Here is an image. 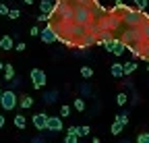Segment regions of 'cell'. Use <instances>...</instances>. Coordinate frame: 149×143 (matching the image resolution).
I'll use <instances>...</instances> for the list:
<instances>
[{"label":"cell","mask_w":149,"mask_h":143,"mask_svg":"<svg viewBox=\"0 0 149 143\" xmlns=\"http://www.w3.org/2000/svg\"><path fill=\"white\" fill-rule=\"evenodd\" d=\"M60 116H64V118L70 116V106H66V104L62 106V108H60Z\"/></svg>","instance_id":"44dd1931"},{"label":"cell","mask_w":149,"mask_h":143,"mask_svg":"<svg viewBox=\"0 0 149 143\" xmlns=\"http://www.w3.org/2000/svg\"><path fill=\"white\" fill-rule=\"evenodd\" d=\"M114 120H118V122H122V124H128V112H124V110H122V112H118Z\"/></svg>","instance_id":"9a60e30c"},{"label":"cell","mask_w":149,"mask_h":143,"mask_svg":"<svg viewBox=\"0 0 149 143\" xmlns=\"http://www.w3.org/2000/svg\"><path fill=\"white\" fill-rule=\"evenodd\" d=\"M74 108H77L79 112H83V110H85V102H83L81 98H77V100H74Z\"/></svg>","instance_id":"ac0fdd59"},{"label":"cell","mask_w":149,"mask_h":143,"mask_svg":"<svg viewBox=\"0 0 149 143\" xmlns=\"http://www.w3.org/2000/svg\"><path fill=\"white\" fill-rule=\"evenodd\" d=\"M81 77L83 79H91L93 77V68L91 66H81Z\"/></svg>","instance_id":"5bb4252c"},{"label":"cell","mask_w":149,"mask_h":143,"mask_svg":"<svg viewBox=\"0 0 149 143\" xmlns=\"http://www.w3.org/2000/svg\"><path fill=\"white\" fill-rule=\"evenodd\" d=\"M135 70H137V62L135 60L124 62V75H130V73H135Z\"/></svg>","instance_id":"7c38bea8"},{"label":"cell","mask_w":149,"mask_h":143,"mask_svg":"<svg viewBox=\"0 0 149 143\" xmlns=\"http://www.w3.org/2000/svg\"><path fill=\"white\" fill-rule=\"evenodd\" d=\"M91 133V129L87 127V124H83V127H79V137H87Z\"/></svg>","instance_id":"d6986e66"},{"label":"cell","mask_w":149,"mask_h":143,"mask_svg":"<svg viewBox=\"0 0 149 143\" xmlns=\"http://www.w3.org/2000/svg\"><path fill=\"white\" fill-rule=\"evenodd\" d=\"M4 127V114H0V129Z\"/></svg>","instance_id":"4316f807"},{"label":"cell","mask_w":149,"mask_h":143,"mask_svg":"<svg viewBox=\"0 0 149 143\" xmlns=\"http://www.w3.org/2000/svg\"><path fill=\"white\" fill-rule=\"evenodd\" d=\"M40 10H42V13H48V15H52V10H54V4H52V0H42V2H40Z\"/></svg>","instance_id":"9c48e42d"},{"label":"cell","mask_w":149,"mask_h":143,"mask_svg":"<svg viewBox=\"0 0 149 143\" xmlns=\"http://www.w3.org/2000/svg\"><path fill=\"white\" fill-rule=\"evenodd\" d=\"M126 102H128V96H126V93H118V96H116V104H118V106H124Z\"/></svg>","instance_id":"e0dca14e"},{"label":"cell","mask_w":149,"mask_h":143,"mask_svg":"<svg viewBox=\"0 0 149 143\" xmlns=\"http://www.w3.org/2000/svg\"><path fill=\"white\" fill-rule=\"evenodd\" d=\"M31 81H33V87L40 89L48 83V77H46V73L42 68H31Z\"/></svg>","instance_id":"7a4b0ae2"},{"label":"cell","mask_w":149,"mask_h":143,"mask_svg":"<svg viewBox=\"0 0 149 143\" xmlns=\"http://www.w3.org/2000/svg\"><path fill=\"white\" fill-rule=\"evenodd\" d=\"M0 70H4V62L2 60H0Z\"/></svg>","instance_id":"f1b7e54d"},{"label":"cell","mask_w":149,"mask_h":143,"mask_svg":"<svg viewBox=\"0 0 149 143\" xmlns=\"http://www.w3.org/2000/svg\"><path fill=\"white\" fill-rule=\"evenodd\" d=\"M112 75H114L116 79L124 77V64L122 62H114V64H112Z\"/></svg>","instance_id":"52a82bcc"},{"label":"cell","mask_w":149,"mask_h":143,"mask_svg":"<svg viewBox=\"0 0 149 143\" xmlns=\"http://www.w3.org/2000/svg\"><path fill=\"white\" fill-rule=\"evenodd\" d=\"M13 77H15V66L6 62V64H4V79H6V81H13Z\"/></svg>","instance_id":"8fae6325"},{"label":"cell","mask_w":149,"mask_h":143,"mask_svg":"<svg viewBox=\"0 0 149 143\" xmlns=\"http://www.w3.org/2000/svg\"><path fill=\"white\" fill-rule=\"evenodd\" d=\"M135 4H137V8H147V4H149V0H135Z\"/></svg>","instance_id":"603a6c76"},{"label":"cell","mask_w":149,"mask_h":143,"mask_svg":"<svg viewBox=\"0 0 149 143\" xmlns=\"http://www.w3.org/2000/svg\"><path fill=\"white\" fill-rule=\"evenodd\" d=\"M19 104L17 100V93L13 91V89H4L2 91V98H0V106H2V110H15V106Z\"/></svg>","instance_id":"6da1fadb"},{"label":"cell","mask_w":149,"mask_h":143,"mask_svg":"<svg viewBox=\"0 0 149 143\" xmlns=\"http://www.w3.org/2000/svg\"><path fill=\"white\" fill-rule=\"evenodd\" d=\"M0 98H2V89H0Z\"/></svg>","instance_id":"f546056e"},{"label":"cell","mask_w":149,"mask_h":143,"mask_svg":"<svg viewBox=\"0 0 149 143\" xmlns=\"http://www.w3.org/2000/svg\"><path fill=\"white\" fill-rule=\"evenodd\" d=\"M8 13H10V8H8L6 4H2V2H0V15H6V17H8Z\"/></svg>","instance_id":"cb8c5ba5"},{"label":"cell","mask_w":149,"mask_h":143,"mask_svg":"<svg viewBox=\"0 0 149 143\" xmlns=\"http://www.w3.org/2000/svg\"><path fill=\"white\" fill-rule=\"evenodd\" d=\"M64 143H79V135H74V133H66Z\"/></svg>","instance_id":"2e32d148"},{"label":"cell","mask_w":149,"mask_h":143,"mask_svg":"<svg viewBox=\"0 0 149 143\" xmlns=\"http://www.w3.org/2000/svg\"><path fill=\"white\" fill-rule=\"evenodd\" d=\"M40 38H42V42L44 44H54L56 40H58V35H56V31H54V27L48 23L44 29H42V33H40Z\"/></svg>","instance_id":"3957f363"},{"label":"cell","mask_w":149,"mask_h":143,"mask_svg":"<svg viewBox=\"0 0 149 143\" xmlns=\"http://www.w3.org/2000/svg\"><path fill=\"white\" fill-rule=\"evenodd\" d=\"M48 131H52V133L62 131V116H50L48 118Z\"/></svg>","instance_id":"5b68a950"},{"label":"cell","mask_w":149,"mask_h":143,"mask_svg":"<svg viewBox=\"0 0 149 143\" xmlns=\"http://www.w3.org/2000/svg\"><path fill=\"white\" fill-rule=\"evenodd\" d=\"M25 48H27V46H25V44H23V42H19V44H17V46H15V50H17V52H23V50H25Z\"/></svg>","instance_id":"484cf974"},{"label":"cell","mask_w":149,"mask_h":143,"mask_svg":"<svg viewBox=\"0 0 149 143\" xmlns=\"http://www.w3.org/2000/svg\"><path fill=\"white\" fill-rule=\"evenodd\" d=\"M48 114H44V112H40V114H33V118H31V122H33V127L37 129V131H48Z\"/></svg>","instance_id":"277c9868"},{"label":"cell","mask_w":149,"mask_h":143,"mask_svg":"<svg viewBox=\"0 0 149 143\" xmlns=\"http://www.w3.org/2000/svg\"><path fill=\"white\" fill-rule=\"evenodd\" d=\"M122 129H124V124L118 122V120H114V122H112V131H110V133H112V135H120Z\"/></svg>","instance_id":"4fadbf2b"},{"label":"cell","mask_w":149,"mask_h":143,"mask_svg":"<svg viewBox=\"0 0 149 143\" xmlns=\"http://www.w3.org/2000/svg\"><path fill=\"white\" fill-rule=\"evenodd\" d=\"M15 127L23 131V129L27 127V118H25L23 114H15Z\"/></svg>","instance_id":"ba28073f"},{"label":"cell","mask_w":149,"mask_h":143,"mask_svg":"<svg viewBox=\"0 0 149 143\" xmlns=\"http://www.w3.org/2000/svg\"><path fill=\"white\" fill-rule=\"evenodd\" d=\"M19 106H21V108H31V106H33V98L31 96H21Z\"/></svg>","instance_id":"30bf717a"},{"label":"cell","mask_w":149,"mask_h":143,"mask_svg":"<svg viewBox=\"0 0 149 143\" xmlns=\"http://www.w3.org/2000/svg\"><path fill=\"white\" fill-rule=\"evenodd\" d=\"M23 2H25L27 6H31V4H33V0H23Z\"/></svg>","instance_id":"83f0119b"},{"label":"cell","mask_w":149,"mask_h":143,"mask_svg":"<svg viewBox=\"0 0 149 143\" xmlns=\"http://www.w3.org/2000/svg\"><path fill=\"white\" fill-rule=\"evenodd\" d=\"M137 143H149V133H141L137 137Z\"/></svg>","instance_id":"ffe728a7"},{"label":"cell","mask_w":149,"mask_h":143,"mask_svg":"<svg viewBox=\"0 0 149 143\" xmlns=\"http://www.w3.org/2000/svg\"><path fill=\"white\" fill-rule=\"evenodd\" d=\"M8 17H10V19H19V17H21V10H19V8H10Z\"/></svg>","instance_id":"7402d4cb"},{"label":"cell","mask_w":149,"mask_h":143,"mask_svg":"<svg viewBox=\"0 0 149 143\" xmlns=\"http://www.w3.org/2000/svg\"><path fill=\"white\" fill-rule=\"evenodd\" d=\"M66 133H74V135H79V127H77V124H72V127H68V129H66Z\"/></svg>","instance_id":"d4e9b609"},{"label":"cell","mask_w":149,"mask_h":143,"mask_svg":"<svg viewBox=\"0 0 149 143\" xmlns=\"http://www.w3.org/2000/svg\"><path fill=\"white\" fill-rule=\"evenodd\" d=\"M0 48H2L4 52H8V50L15 48V42H13L10 35H2V38H0Z\"/></svg>","instance_id":"8992f818"}]
</instances>
